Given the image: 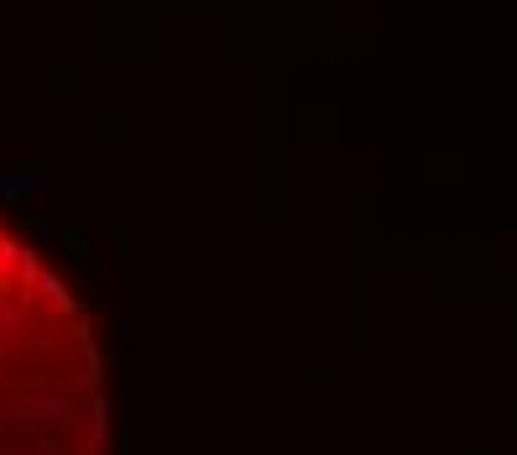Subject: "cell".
Wrapping results in <instances>:
<instances>
[{
    "label": "cell",
    "instance_id": "1",
    "mask_svg": "<svg viewBox=\"0 0 517 455\" xmlns=\"http://www.w3.org/2000/svg\"><path fill=\"white\" fill-rule=\"evenodd\" d=\"M0 455H105L100 351L79 299L0 225Z\"/></svg>",
    "mask_w": 517,
    "mask_h": 455
}]
</instances>
